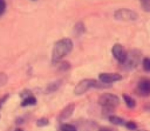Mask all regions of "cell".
<instances>
[{
    "label": "cell",
    "mask_w": 150,
    "mask_h": 131,
    "mask_svg": "<svg viewBox=\"0 0 150 131\" xmlns=\"http://www.w3.org/2000/svg\"><path fill=\"white\" fill-rule=\"evenodd\" d=\"M74 43L70 38H64L57 41L54 44L52 50V63H58L72 51Z\"/></svg>",
    "instance_id": "obj_1"
},
{
    "label": "cell",
    "mask_w": 150,
    "mask_h": 131,
    "mask_svg": "<svg viewBox=\"0 0 150 131\" xmlns=\"http://www.w3.org/2000/svg\"><path fill=\"white\" fill-rule=\"evenodd\" d=\"M104 85L102 86L94 79H84V80L79 82L77 86H75L74 89V93L77 96H80V95H82L87 92L91 88H97V89L100 87L105 88Z\"/></svg>",
    "instance_id": "obj_2"
},
{
    "label": "cell",
    "mask_w": 150,
    "mask_h": 131,
    "mask_svg": "<svg viewBox=\"0 0 150 131\" xmlns=\"http://www.w3.org/2000/svg\"><path fill=\"white\" fill-rule=\"evenodd\" d=\"M98 103L103 108L114 109L120 103V100L116 94L110 93H105L99 98Z\"/></svg>",
    "instance_id": "obj_3"
},
{
    "label": "cell",
    "mask_w": 150,
    "mask_h": 131,
    "mask_svg": "<svg viewBox=\"0 0 150 131\" xmlns=\"http://www.w3.org/2000/svg\"><path fill=\"white\" fill-rule=\"evenodd\" d=\"M141 51L138 50H133L127 54V57L124 63L125 68L127 70H132L137 68L141 60Z\"/></svg>",
    "instance_id": "obj_4"
},
{
    "label": "cell",
    "mask_w": 150,
    "mask_h": 131,
    "mask_svg": "<svg viewBox=\"0 0 150 131\" xmlns=\"http://www.w3.org/2000/svg\"><path fill=\"white\" fill-rule=\"evenodd\" d=\"M114 18L118 21H135L138 18V13L132 10L122 8L115 11Z\"/></svg>",
    "instance_id": "obj_5"
},
{
    "label": "cell",
    "mask_w": 150,
    "mask_h": 131,
    "mask_svg": "<svg viewBox=\"0 0 150 131\" xmlns=\"http://www.w3.org/2000/svg\"><path fill=\"white\" fill-rule=\"evenodd\" d=\"M112 54L113 57L120 63L124 64L127 57L128 52L126 51L125 47L119 44H116L112 47Z\"/></svg>",
    "instance_id": "obj_6"
},
{
    "label": "cell",
    "mask_w": 150,
    "mask_h": 131,
    "mask_svg": "<svg viewBox=\"0 0 150 131\" xmlns=\"http://www.w3.org/2000/svg\"><path fill=\"white\" fill-rule=\"evenodd\" d=\"M99 79L104 84L110 85L115 82L121 81L123 77L117 73H102L99 75Z\"/></svg>",
    "instance_id": "obj_7"
},
{
    "label": "cell",
    "mask_w": 150,
    "mask_h": 131,
    "mask_svg": "<svg viewBox=\"0 0 150 131\" xmlns=\"http://www.w3.org/2000/svg\"><path fill=\"white\" fill-rule=\"evenodd\" d=\"M137 91L141 96L150 95V79L143 78L140 80L137 85Z\"/></svg>",
    "instance_id": "obj_8"
},
{
    "label": "cell",
    "mask_w": 150,
    "mask_h": 131,
    "mask_svg": "<svg viewBox=\"0 0 150 131\" xmlns=\"http://www.w3.org/2000/svg\"><path fill=\"white\" fill-rule=\"evenodd\" d=\"M75 106L74 104H69V106H66L64 109L61 111V113L59 115V120L63 121L65 119H67L68 118L70 117L72 115V113H74V110Z\"/></svg>",
    "instance_id": "obj_9"
},
{
    "label": "cell",
    "mask_w": 150,
    "mask_h": 131,
    "mask_svg": "<svg viewBox=\"0 0 150 131\" xmlns=\"http://www.w3.org/2000/svg\"><path fill=\"white\" fill-rule=\"evenodd\" d=\"M73 32L74 35L76 37H80L83 35L85 32H86V27H85L84 24L81 22V21L77 22V24H75L74 27Z\"/></svg>",
    "instance_id": "obj_10"
},
{
    "label": "cell",
    "mask_w": 150,
    "mask_h": 131,
    "mask_svg": "<svg viewBox=\"0 0 150 131\" xmlns=\"http://www.w3.org/2000/svg\"><path fill=\"white\" fill-rule=\"evenodd\" d=\"M37 99L33 95H30V96L24 98V100L21 103V106L27 107V106H35V105L37 104Z\"/></svg>",
    "instance_id": "obj_11"
},
{
    "label": "cell",
    "mask_w": 150,
    "mask_h": 131,
    "mask_svg": "<svg viewBox=\"0 0 150 131\" xmlns=\"http://www.w3.org/2000/svg\"><path fill=\"white\" fill-rule=\"evenodd\" d=\"M61 85H62V80H56V81H54V82H52V83H50V84L47 86L46 91H47V93H52V92H54L60 89V87L61 86Z\"/></svg>",
    "instance_id": "obj_12"
},
{
    "label": "cell",
    "mask_w": 150,
    "mask_h": 131,
    "mask_svg": "<svg viewBox=\"0 0 150 131\" xmlns=\"http://www.w3.org/2000/svg\"><path fill=\"white\" fill-rule=\"evenodd\" d=\"M123 99L125 100V103H126L127 106L128 108H134L135 107V106H136V102H135V100H134L132 96H129V95L125 93V94H123Z\"/></svg>",
    "instance_id": "obj_13"
},
{
    "label": "cell",
    "mask_w": 150,
    "mask_h": 131,
    "mask_svg": "<svg viewBox=\"0 0 150 131\" xmlns=\"http://www.w3.org/2000/svg\"><path fill=\"white\" fill-rule=\"evenodd\" d=\"M109 120L111 123L115 125H124L126 124L125 121L122 118L117 116H113V115L109 116Z\"/></svg>",
    "instance_id": "obj_14"
},
{
    "label": "cell",
    "mask_w": 150,
    "mask_h": 131,
    "mask_svg": "<svg viewBox=\"0 0 150 131\" xmlns=\"http://www.w3.org/2000/svg\"><path fill=\"white\" fill-rule=\"evenodd\" d=\"M141 8L145 12H150V0H141Z\"/></svg>",
    "instance_id": "obj_15"
},
{
    "label": "cell",
    "mask_w": 150,
    "mask_h": 131,
    "mask_svg": "<svg viewBox=\"0 0 150 131\" xmlns=\"http://www.w3.org/2000/svg\"><path fill=\"white\" fill-rule=\"evenodd\" d=\"M143 68L146 72H150V57H146L143 59Z\"/></svg>",
    "instance_id": "obj_16"
},
{
    "label": "cell",
    "mask_w": 150,
    "mask_h": 131,
    "mask_svg": "<svg viewBox=\"0 0 150 131\" xmlns=\"http://www.w3.org/2000/svg\"><path fill=\"white\" fill-rule=\"evenodd\" d=\"M61 131H77V128L70 124H63L60 127Z\"/></svg>",
    "instance_id": "obj_17"
},
{
    "label": "cell",
    "mask_w": 150,
    "mask_h": 131,
    "mask_svg": "<svg viewBox=\"0 0 150 131\" xmlns=\"http://www.w3.org/2000/svg\"><path fill=\"white\" fill-rule=\"evenodd\" d=\"M36 125H37L38 127H44L47 126V125H49V120L47 119V118H41V119H38L37 122H36Z\"/></svg>",
    "instance_id": "obj_18"
},
{
    "label": "cell",
    "mask_w": 150,
    "mask_h": 131,
    "mask_svg": "<svg viewBox=\"0 0 150 131\" xmlns=\"http://www.w3.org/2000/svg\"><path fill=\"white\" fill-rule=\"evenodd\" d=\"M125 126L129 130H135L137 129V125L134 122H128L125 124Z\"/></svg>",
    "instance_id": "obj_19"
},
{
    "label": "cell",
    "mask_w": 150,
    "mask_h": 131,
    "mask_svg": "<svg viewBox=\"0 0 150 131\" xmlns=\"http://www.w3.org/2000/svg\"><path fill=\"white\" fill-rule=\"evenodd\" d=\"M6 9V2L3 0H0V16L3 15Z\"/></svg>",
    "instance_id": "obj_20"
},
{
    "label": "cell",
    "mask_w": 150,
    "mask_h": 131,
    "mask_svg": "<svg viewBox=\"0 0 150 131\" xmlns=\"http://www.w3.org/2000/svg\"><path fill=\"white\" fill-rule=\"evenodd\" d=\"M60 68L62 70H67L69 69H70V64H69V63H67L66 61H65L64 63H62Z\"/></svg>",
    "instance_id": "obj_21"
},
{
    "label": "cell",
    "mask_w": 150,
    "mask_h": 131,
    "mask_svg": "<svg viewBox=\"0 0 150 131\" xmlns=\"http://www.w3.org/2000/svg\"><path fill=\"white\" fill-rule=\"evenodd\" d=\"M99 131H111L109 128H107V127H103V128H101Z\"/></svg>",
    "instance_id": "obj_22"
},
{
    "label": "cell",
    "mask_w": 150,
    "mask_h": 131,
    "mask_svg": "<svg viewBox=\"0 0 150 131\" xmlns=\"http://www.w3.org/2000/svg\"><path fill=\"white\" fill-rule=\"evenodd\" d=\"M146 108H149L150 109V103H149V104H147L146 106Z\"/></svg>",
    "instance_id": "obj_23"
},
{
    "label": "cell",
    "mask_w": 150,
    "mask_h": 131,
    "mask_svg": "<svg viewBox=\"0 0 150 131\" xmlns=\"http://www.w3.org/2000/svg\"><path fill=\"white\" fill-rule=\"evenodd\" d=\"M15 131H23V130H21V129H16Z\"/></svg>",
    "instance_id": "obj_24"
},
{
    "label": "cell",
    "mask_w": 150,
    "mask_h": 131,
    "mask_svg": "<svg viewBox=\"0 0 150 131\" xmlns=\"http://www.w3.org/2000/svg\"><path fill=\"white\" fill-rule=\"evenodd\" d=\"M138 131H146V130H138Z\"/></svg>",
    "instance_id": "obj_25"
},
{
    "label": "cell",
    "mask_w": 150,
    "mask_h": 131,
    "mask_svg": "<svg viewBox=\"0 0 150 131\" xmlns=\"http://www.w3.org/2000/svg\"><path fill=\"white\" fill-rule=\"evenodd\" d=\"M0 108H1V105H0Z\"/></svg>",
    "instance_id": "obj_26"
}]
</instances>
